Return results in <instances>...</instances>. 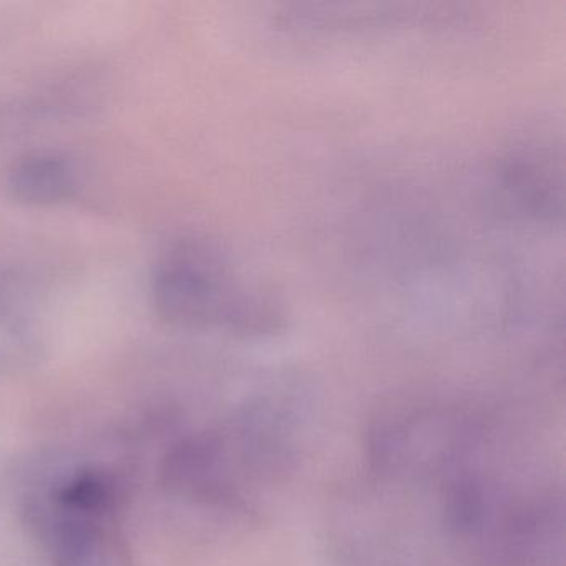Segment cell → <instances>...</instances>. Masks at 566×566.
Returning a JSON list of instances; mask_svg holds the SVG:
<instances>
[{
	"label": "cell",
	"instance_id": "cell-1",
	"mask_svg": "<svg viewBox=\"0 0 566 566\" xmlns=\"http://www.w3.org/2000/svg\"><path fill=\"white\" fill-rule=\"evenodd\" d=\"M154 301L168 323L188 329L221 327L244 337L284 329L283 306L244 283L230 264L207 247H188L155 274Z\"/></svg>",
	"mask_w": 566,
	"mask_h": 566
},
{
	"label": "cell",
	"instance_id": "cell-2",
	"mask_svg": "<svg viewBox=\"0 0 566 566\" xmlns=\"http://www.w3.org/2000/svg\"><path fill=\"white\" fill-rule=\"evenodd\" d=\"M469 22L462 8L446 4H290L271 19L276 31L310 41L450 31Z\"/></svg>",
	"mask_w": 566,
	"mask_h": 566
},
{
	"label": "cell",
	"instance_id": "cell-3",
	"mask_svg": "<svg viewBox=\"0 0 566 566\" xmlns=\"http://www.w3.org/2000/svg\"><path fill=\"white\" fill-rule=\"evenodd\" d=\"M493 198L503 213L523 223L553 227L565 217L562 148L548 140L515 142L493 165Z\"/></svg>",
	"mask_w": 566,
	"mask_h": 566
},
{
	"label": "cell",
	"instance_id": "cell-4",
	"mask_svg": "<svg viewBox=\"0 0 566 566\" xmlns=\"http://www.w3.org/2000/svg\"><path fill=\"white\" fill-rule=\"evenodd\" d=\"M227 437L201 433L178 442L164 462V483L175 495L228 505L238 499Z\"/></svg>",
	"mask_w": 566,
	"mask_h": 566
},
{
	"label": "cell",
	"instance_id": "cell-5",
	"mask_svg": "<svg viewBox=\"0 0 566 566\" xmlns=\"http://www.w3.org/2000/svg\"><path fill=\"white\" fill-rule=\"evenodd\" d=\"M8 185L12 197L24 203H59L74 193L75 171L67 158L32 155L12 168Z\"/></svg>",
	"mask_w": 566,
	"mask_h": 566
},
{
	"label": "cell",
	"instance_id": "cell-6",
	"mask_svg": "<svg viewBox=\"0 0 566 566\" xmlns=\"http://www.w3.org/2000/svg\"><path fill=\"white\" fill-rule=\"evenodd\" d=\"M117 486L97 470H82L62 480L51 493L52 512L92 520H114Z\"/></svg>",
	"mask_w": 566,
	"mask_h": 566
}]
</instances>
